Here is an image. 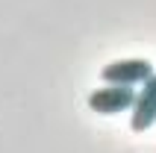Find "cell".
I'll list each match as a JSON object with an SVG mask.
<instances>
[{
	"instance_id": "6da1fadb",
	"label": "cell",
	"mask_w": 156,
	"mask_h": 153,
	"mask_svg": "<svg viewBox=\"0 0 156 153\" xmlns=\"http://www.w3.org/2000/svg\"><path fill=\"white\" fill-rule=\"evenodd\" d=\"M136 94L133 85H118V83H106L103 88L88 94V109L97 112V115H121V112H130L133 103H136Z\"/></svg>"
},
{
	"instance_id": "7a4b0ae2",
	"label": "cell",
	"mask_w": 156,
	"mask_h": 153,
	"mask_svg": "<svg viewBox=\"0 0 156 153\" xmlns=\"http://www.w3.org/2000/svg\"><path fill=\"white\" fill-rule=\"evenodd\" d=\"M103 83H118V85H141L144 80L153 76V65L147 59H118L100 71Z\"/></svg>"
},
{
	"instance_id": "3957f363",
	"label": "cell",
	"mask_w": 156,
	"mask_h": 153,
	"mask_svg": "<svg viewBox=\"0 0 156 153\" xmlns=\"http://www.w3.org/2000/svg\"><path fill=\"white\" fill-rule=\"evenodd\" d=\"M133 130L136 133H144V130H150L156 124V74L150 76V80H144L139 88V94H136V103H133Z\"/></svg>"
}]
</instances>
